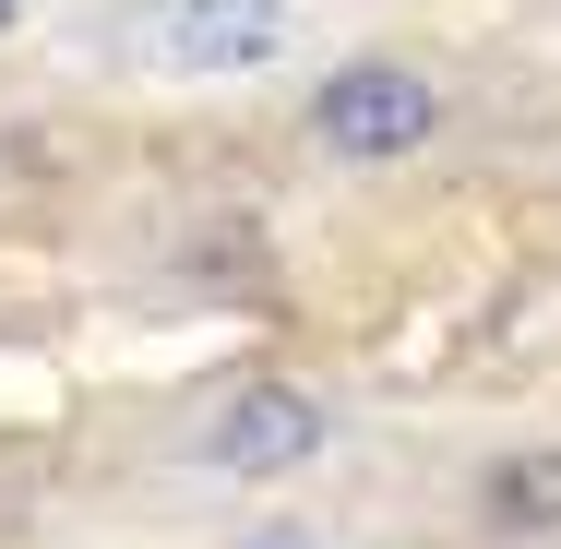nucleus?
Here are the masks:
<instances>
[{"label":"nucleus","mask_w":561,"mask_h":549,"mask_svg":"<svg viewBox=\"0 0 561 549\" xmlns=\"http://www.w3.org/2000/svg\"><path fill=\"white\" fill-rule=\"evenodd\" d=\"M478 514H490V538H561V442L490 454V478H478Z\"/></svg>","instance_id":"nucleus-4"},{"label":"nucleus","mask_w":561,"mask_h":549,"mask_svg":"<svg viewBox=\"0 0 561 549\" xmlns=\"http://www.w3.org/2000/svg\"><path fill=\"white\" fill-rule=\"evenodd\" d=\"M0 36H12V0H0Z\"/></svg>","instance_id":"nucleus-5"},{"label":"nucleus","mask_w":561,"mask_h":549,"mask_svg":"<svg viewBox=\"0 0 561 549\" xmlns=\"http://www.w3.org/2000/svg\"><path fill=\"white\" fill-rule=\"evenodd\" d=\"M431 131H443V84L407 72V60H335V72L311 84V144H323L335 168H394V156H419Z\"/></svg>","instance_id":"nucleus-1"},{"label":"nucleus","mask_w":561,"mask_h":549,"mask_svg":"<svg viewBox=\"0 0 561 549\" xmlns=\"http://www.w3.org/2000/svg\"><path fill=\"white\" fill-rule=\"evenodd\" d=\"M287 36H299V12H287V0H131V60L192 72V84L287 60Z\"/></svg>","instance_id":"nucleus-2"},{"label":"nucleus","mask_w":561,"mask_h":549,"mask_svg":"<svg viewBox=\"0 0 561 549\" xmlns=\"http://www.w3.org/2000/svg\"><path fill=\"white\" fill-rule=\"evenodd\" d=\"M323 394H299V382H239L216 419L192 431V454L216 466V478H287V466H311L323 454Z\"/></svg>","instance_id":"nucleus-3"}]
</instances>
